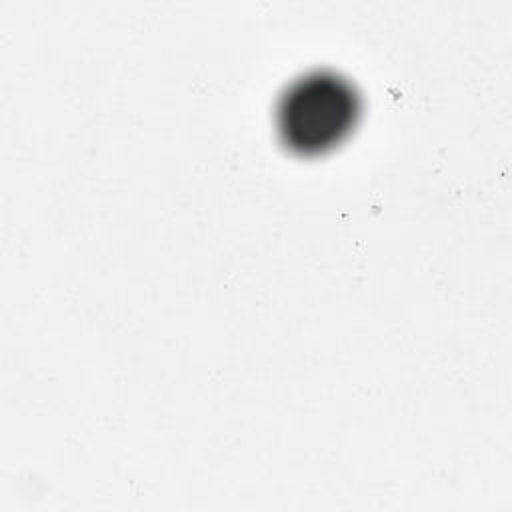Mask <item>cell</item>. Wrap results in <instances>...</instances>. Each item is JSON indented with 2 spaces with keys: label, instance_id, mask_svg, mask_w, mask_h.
Instances as JSON below:
<instances>
[{
  "label": "cell",
  "instance_id": "1",
  "mask_svg": "<svg viewBox=\"0 0 512 512\" xmlns=\"http://www.w3.org/2000/svg\"><path fill=\"white\" fill-rule=\"evenodd\" d=\"M360 116L354 86L332 70H312L292 80L276 106V126L284 146L316 156L338 146Z\"/></svg>",
  "mask_w": 512,
  "mask_h": 512
}]
</instances>
